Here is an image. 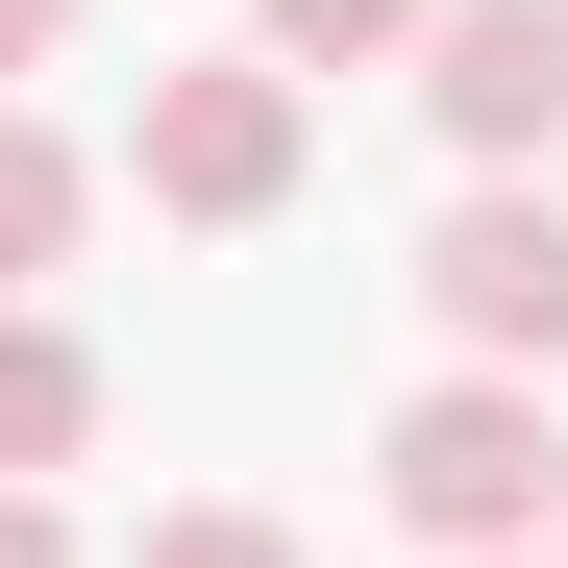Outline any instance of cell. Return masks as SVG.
<instances>
[{
    "instance_id": "obj_1",
    "label": "cell",
    "mask_w": 568,
    "mask_h": 568,
    "mask_svg": "<svg viewBox=\"0 0 568 568\" xmlns=\"http://www.w3.org/2000/svg\"><path fill=\"white\" fill-rule=\"evenodd\" d=\"M544 396H519V371H420V396L396 420H371V495H396V544L420 568H469V544H544Z\"/></svg>"
},
{
    "instance_id": "obj_2",
    "label": "cell",
    "mask_w": 568,
    "mask_h": 568,
    "mask_svg": "<svg viewBox=\"0 0 568 568\" xmlns=\"http://www.w3.org/2000/svg\"><path fill=\"white\" fill-rule=\"evenodd\" d=\"M297 149H322V100H297L272 50H173L149 124H124V199H149V223H272Z\"/></svg>"
},
{
    "instance_id": "obj_3",
    "label": "cell",
    "mask_w": 568,
    "mask_h": 568,
    "mask_svg": "<svg viewBox=\"0 0 568 568\" xmlns=\"http://www.w3.org/2000/svg\"><path fill=\"white\" fill-rule=\"evenodd\" d=\"M420 322H445V371H568V173H469V199L420 223Z\"/></svg>"
},
{
    "instance_id": "obj_4",
    "label": "cell",
    "mask_w": 568,
    "mask_h": 568,
    "mask_svg": "<svg viewBox=\"0 0 568 568\" xmlns=\"http://www.w3.org/2000/svg\"><path fill=\"white\" fill-rule=\"evenodd\" d=\"M420 124L469 173H568V0H420Z\"/></svg>"
},
{
    "instance_id": "obj_5",
    "label": "cell",
    "mask_w": 568,
    "mask_h": 568,
    "mask_svg": "<svg viewBox=\"0 0 568 568\" xmlns=\"http://www.w3.org/2000/svg\"><path fill=\"white\" fill-rule=\"evenodd\" d=\"M74 445H100V346H74L50 297H0V495H50Z\"/></svg>"
},
{
    "instance_id": "obj_6",
    "label": "cell",
    "mask_w": 568,
    "mask_h": 568,
    "mask_svg": "<svg viewBox=\"0 0 568 568\" xmlns=\"http://www.w3.org/2000/svg\"><path fill=\"white\" fill-rule=\"evenodd\" d=\"M74 247H100V173H74V124H26V100H0V297H50Z\"/></svg>"
},
{
    "instance_id": "obj_7",
    "label": "cell",
    "mask_w": 568,
    "mask_h": 568,
    "mask_svg": "<svg viewBox=\"0 0 568 568\" xmlns=\"http://www.w3.org/2000/svg\"><path fill=\"white\" fill-rule=\"evenodd\" d=\"M247 50L322 100V74H396V50H420V0H247Z\"/></svg>"
},
{
    "instance_id": "obj_8",
    "label": "cell",
    "mask_w": 568,
    "mask_h": 568,
    "mask_svg": "<svg viewBox=\"0 0 568 568\" xmlns=\"http://www.w3.org/2000/svg\"><path fill=\"white\" fill-rule=\"evenodd\" d=\"M124 568H297V519H247V495H173Z\"/></svg>"
},
{
    "instance_id": "obj_9",
    "label": "cell",
    "mask_w": 568,
    "mask_h": 568,
    "mask_svg": "<svg viewBox=\"0 0 568 568\" xmlns=\"http://www.w3.org/2000/svg\"><path fill=\"white\" fill-rule=\"evenodd\" d=\"M50 50H74V0H0V100H26V74H50Z\"/></svg>"
},
{
    "instance_id": "obj_10",
    "label": "cell",
    "mask_w": 568,
    "mask_h": 568,
    "mask_svg": "<svg viewBox=\"0 0 568 568\" xmlns=\"http://www.w3.org/2000/svg\"><path fill=\"white\" fill-rule=\"evenodd\" d=\"M0 568H74V495H0Z\"/></svg>"
},
{
    "instance_id": "obj_11",
    "label": "cell",
    "mask_w": 568,
    "mask_h": 568,
    "mask_svg": "<svg viewBox=\"0 0 568 568\" xmlns=\"http://www.w3.org/2000/svg\"><path fill=\"white\" fill-rule=\"evenodd\" d=\"M469 568H568V544H469Z\"/></svg>"
},
{
    "instance_id": "obj_12",
    "label": "cell",
    "mask_w": 568,
    "mask_h": 568,
    "mask_svg": "<svg viewBox=\"0 0 568 568\" xmlns=\"http://www.w3.org/2000/svg\"><path fill=\"white\" fill-rule=\"evenodd\" d=\"M544 519H568V445H544Z\"/></svg>"
}]
</instances>
